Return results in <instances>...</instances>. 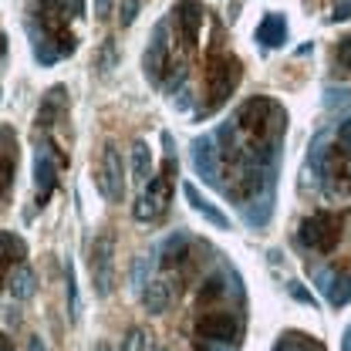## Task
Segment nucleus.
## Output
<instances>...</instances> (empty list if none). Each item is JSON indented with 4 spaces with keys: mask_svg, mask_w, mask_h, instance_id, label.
Returning a JSON list of instances; mask_svg holds the SVG:
<instances>
[{
    "mask_svg": "<svg viewBox=\"0 0 351 351\" xmlns=\"http://www.w3.org/2000/svg\"><path fill=\"white\" fill-rule=\"evenodd\" d=\"M240 61L233 58V54H210V64H206V105L199 108V119H206V115H213L217 108L226 105V98L233 95V88L240 85Z\"/></svg>",
    "mask_w": 351,
    "mask_h": 351,
    "instance_id": "3",
    "label": "nucleus"
},
{
    "mask_svg": "<svg viewBox=\"0 0 351 351\" xmlns=\"http://www.w3.org/2000/svg\"><path fill=\"white\" fill-rule=\"evenodd\" d=\"M335 145L345 149V152H351V115H345V119L338 122V129H335Z\"/></svg>",
    "mask_w": 351,
    "mask_h": 351,
    "instance_id": "28",
    "label": "nucleus"
},
{
    "mask_svg": "<svg viewBox=\"0 0 351 351\" xmlns=\"http://www.w3.org/2000/svg\"><path fill=\"white\" fill-rule=\"evenodd\" d=\"M68 166V159L58 152V145L51 142V138H44L41 145H38V152H34V189H38V206H47V199H51V193H54V186H58V173Z\"/></svg>",
    "mask_w": 351,
    "mask_h": 351,
    "instance_id": "6",
    "label": "nucleus"
},
{
    "mask_svg": "<svg viewBox=\"0 0 351 351\" xmlns=\"http://www.w3.org/2000/svg\"><path fill=\"white\" fill-rule=\"evenodd\" d=\"M112 3H115V0H95V17H98V21H108V17H112Z\"/></svg>",
    "mask_w": 351,
    "mask_h": 351,
    "instance_id": "33",
    "label": "nucleus"
},
{
    "mask_svg": "<svg viewBox=\"0 0 351 351\" xmlns=\"http://www.w3.org/2000/svg\"><path fill=\"white\" fill-rule=\"evenodd\" d=\"M162 142H166V166H162V173L159 176H149L142 196H138L135 206H132V217L138 219V223H152V219H159L162 213H166V206H169V196H173V179H176L173 135L166 132Z\"/></svg>",
    "mask_w": 351,
    "mask_h": 351,
    "instance_id": "2",
    "label": "nucleus"
},
{
    "mask_svg": "<svg viewBox=\"0 0 351 351\" xmlns=\"http://www.w3.org/2000/svg\"><path fill=\"white\" fill-rule=\"evenodd\" d=\"M307 348H311V345L304 341V335H284L274 351H307Z\"/></svg>",
    "mask_w": 351,
    "mask_h": 351,
    "instance_id": "29",
    "label": "nucleus"
},
{
    "mask_svg": "<svg viewBox=\"0 0 351 351\" xmlns=\"http://www.w3.org/2000/svg\"><path fill=\"white\" fill-rule=\"evenodd\" d=\"M98 193L108 199V203H122L125 196V162H122V152L115 145H105L101 152V173H98Z\"/></svg>",
    "mask_w": 351,
    "mask_h": 351,
    "instance_id": "8",
    "label": "nucleus"
},
{
    "mask_svg": "<svg viewBox=\"0 0 351 351\" xmlns=\"http://www.w3.org/2000/svg\"><path fill=\"white\" fill-rule=\"evenodd\" d=\"M138 10H142V0H122V7H119V21H122V27H132V24H135Z\"/></svg>",
    "mask_w": 351,
    "mask_h": 351,
    "instance_id": "26",
    "label": "nucleus"
},
{
    "mask_svg": "<svg viewBox=\"0 0 351 351\" xmlns=\"http://www.w3.org/2000/svg\"><path fill=\"white\" fill-rule=\"evenodd\" d=\"M64 280H68V317L78 321L82 304H78V284H75V267H71V261L64 263Z\"/></svg>",
    "mask_w": 351,
    "mask_h": 351,
    "instance_id": "24",
    "label": "nucleus"
},
{
    "mask_svg": "<svg viewBox=\"0 0 351 351\" xmlns=\"http://www.w3.org/2000/svg\"><path fill=\"white\" fill-rule=\"evenodd\" d=\"M3 54H7V38L0 34V58H3Z\"/></svg>",
    "mask_w": 351,
    "mask_h": 351,
    "instance_id": "36",
    "label": "nucleus"
},
{
    "mask_svg": "<svg viewBox=\"0 0 351 351\" xmlns=\"http://www.w3.org/2000/svg\"><path fill=\"white\" fill-rule=\"evenodd\" d=\"M182 196H186V203H189L199 217L206 219V223H213L217 230H230V217H226L223 210H217L210 199H203V196H199V189H196L193 182H182Z\"/></svg>",
    "mask_w": 351,
    "mask_h": 351,
    "instance_id": "16",
    "label": "nucleus"
},
{
    "mask_svg": "<svg viewBox=\"0 0 351 351\" xmlns=\"http://www.w3.org/2000/svg\"><path fill=\"white\" fill-rule=\"evenodd\" d=\"M348 17H351V0H338V3H335V14H331L328 21L338 24V21H348Z\"/></svg>",
    "mask_w": 351,
    "mask_h": 351,
    "instance_id": "32",
    "label": "nucleus"
},
{
    "mask_svg": "<svg viewBox=\"0 0 351 351\" xmlns=\"http://www.w3.org/2000/svg\"><path fill=\"white\" fill-rule=\"evenodd\" d=\"M338 240H341V213L321 210V213L307 217L298 230V243L304 250H317V254H331L338 247Z\"/></svg>",
    "mask_w": 351,
    "mask_h": 351,
    "instance_id": "4",
    "label": "nucleus"
},
{
    "mask_svg": "<svg viewBox=\"0 0 351 351\" xmlns=\"http://www.w3.org/2000/svg\"><path fill=\"white\" fill-rule=\"evenodd\" d=\"M7 291H10L14 301H31V298L38 294V277H34V270H31L27 263H17V267L10 270Z\"/></svg>",
    "mask_w": 351,
    "mask_h": 351,
    "instance_id": "17",
    "label": "nucleus"
},
{
    "mask_svg": "<svg viewBox=\"0 0 351 351\" xmlns=\"http://www.w3.org/2000/svg\"><path fill=\"white\" fill-rule=\"evenodd\" d=\"M24 257H27V243L14 233H0V274L14 263H24Z\"/></svg>",
    "mask_w": 351,
    "mask_h": 351,
    "instance_id": "19",
    "label": "nucleus"
},
{
    "mask_svg": "<svg viewBox=\"0 0 351 351\" xmlns=\"http://www.w3.org/2000/svg\"><path fill=\"white\" fill-rule=\"evenodd\" d=\"M95 351H112V348H108V345H98V348H95Z\"/></svg>",
    "mask_w": 351,
    "mask_h": 351,
    "instance_id": "37",
    "label": "nucleus"
},
{
    "mask_svg": "<svg viewBox=\"0 0 351 351\" xmlns=\"http://www.w3.org/2000/svg\"><path fill=\"white\" fill-rule=\"evenodd\" d=\"M119 351H145V331H142V328H132L129 335L122 338Z\"/></svg>",
    "mask_w": 351,
    "mask_h": 351,
    "instance_id": "27",
    "label": "nucleus"
},
{
    "mask_svg": "<svg viewBox=\"0 0 351 351\" xmlns=\"http://www.w3.org/2000/svg\"><path fill=\"white\" fill-rule=\"evenodd\" d=\"M237 129L257 142H284V132H287V112L274 101V98H247L237 115H233Z\"/></svg>",
    "mask_w": 351,
    "mask_h": 351,
    "instance_id": "1",
    "label": "nucleus"
},
{
    "mask_svg": "<svg viewBox=\"0 0 351 351\" xmlns=\"http://www.w3.org/2000/svg\"><path fill=\"white\" fill-rule=\"evenodd\" d=\"M196 335L206 338L210 345H230L240 338V317L230 311H206L196 321Z\"/></svg>",
    "mask_w": 351,
    "mask_h": 351,
    "instance_id": "9",
    "label": "nucleus"
},
{
    "mask_svg": "<svg viewBox=\"0 0 351 351\" xmlns=\"http://www.w3.org/2000/svg\"><path fill=\"white\" fill-rule=\"evenodd\" d=\"M193 169L196 176H203V182L219 186V149L213 135H199L193 142Z\"/></svg>",
    "mask_w": 351,
    "mask_h": 351,
    "instance_id": "10",
    "label": "nucleus"
},
{
    "mask_svg": "<svg viewBox=\"0 0 351 351\" xmlns=\"http://www.w3.org/2000/svg\"><path fill=\"white\" fill-rule=\"evenodd\" d=\"M91 287L98 298H108L115 291V233H98L91 240Z\"/></svg>",
    "mask_w": 351,
    "mask_h": 351,
    "instance_id": "5",
    "label": "nucleus"
},
{
    "mask_svg": "<svg viewBox=\"0 0 351 351\" xmlns=\"http://www.w3.org/2000/svg\"><path fill=\"white\" fill-rule=\"evenodd\" d=\"M189 247H193V237L186 233V230H176V233H169L159 247H156V257H162L159 261V267H179V263L189 261Z\"/></svg>",
    "mask_w": 351,
    "mask_h": 351,
    "instance_id": "13",
    "label": "nucleus"
},
{
    "mask_svg": "<svg viewBox=\"0 0 351 351\" xmlns=\"http://www.w3.org/2000/svg\"><path fill=\"white\" fill-rule=\"evenodd\" d=\"M95 68L101 71V75H108V71H115L119 68V47L112 38H105L101 41V51H98V58H95Z\"/></svg>",
    "mask_w": 351,
    "mask_h": 351,
    "instance_id": "22",
    "label": "nucleus"
},
{
    "mask_svg": "<svg viewBox=\"0 0 351 351\" xmlns=\"http://www.w3.org/2000/svg\"><path fill=\"white\" fill-rule=\"evenodd\" d=\"M196 351H206V345H196Z\"/></svg>",
    "mask_w": 351,
    "mask_h": 351,
    "instance_id": "38",
    "label": "nucleus"
},
{
    "mask_svg": "<svg viewBox=\"0 0 351 351\" xmlns=\"http://www.w3.org/2000/svg\"><path fill=\"white\" fill-rule=\"evenodd\" d=\"M335 61H338L345 71H351V38H341V41H338V47H335Z\"/></svg>",
    "mask_w": 351,
    "mask_h": 351,
    "instance_id": "30",
    "label": "nucleus"
},
{
    "mask_svg": "<svg viewBox=\"0 0 351 351\" xmlns=\"http://www.w3.org/2000/svg\"><path fill=\"white\" fill-rule=\"evenodd\" d=\"M254 38L261 47H284L287 44V17L284 14H263V21L257 24V31H254Z\"/></svg>",
    "mask_w": 351,
    "mask_h": 351,
    "instance_id": "15",
    "label": "nucleus"
},
{
    "mask_svg": "<svg viewBox=\"0 0 351 351\" xmlns=\"http://www.w3.org/2000/svg\"><path fill=\"white\" fill-rule=\"evenodd\" d=\"M166 34H169V21H159L156 31H152V38H149L145 54H142V71H145V78L152 85H162L166 82V71L173 64L169 61V41H166Z\"/></svg>",
    "mask_w": 351,
    "mask_h": 351,
    "instance_id": "7",
    "label": "nucleus"
},
{
    "mask_svg": "<svg viewBox=\"0 0 351 351\" xmlns=\"http://www.w3.org/2000/svg\"><path fill=\"white\" fill-rule=\"evenodd\" d=\"M132 176L138 182H149V176H152V152H149V142H142V138L132 145Z\"/></svg>",
    "mask_w": 351,
    "mask_h": 351,
    "instance_id": "21",
    "label": "nucleus"
},
{
    "mask_svg": "<svg viewBox=\"0 0 351 351\" xmlns=\"http://www.w3.org/2000/svg\"><path fill=\"white\" fill-rule=\"evenodd\" d=\"M226 280H230V274H210L206 280H203V287H199V307H213L230 291L226 287Z\"/></svg>",
    "mask_w": 351,
    "mask_h": 351,
    "instance_id": "20",
    "label": "nucleus"
},
{
    "mask_svg": "<svg viewBox=\"0 0 351 351\" xmlns=\"http://www.w3.org/2000/svg\"><path fill=\"white\" fill-rule=\"evenodd\" d=\"M173 17H176V24H179L182 44L193 47L196 38H199V31H203V21H206L203 3H199V0H179V3L173 7Z\"/></svg>",
    "mask_w": 351,
    "mask_h": 351,
    "instance_id": "11",
    "label": "nucleus"
},
{
    "mask_svg": "<svg viewBox=\"0 0 351 351\" xmlns=\"http://www.w3.org/2000/svg\"><path fill=\"white\" fill-rule=\"evenodd\" d=\"M314 280H317V287L324 291V298H328L331 307H345L351 301V280L345 274H338V270H331V267H321V270L314 274Z\"/></svg>",
    "mask_w": 351,
    "mask_h": 351,
    "instance_id": "12",
    "label": "nucleus"
},
{
    "mask_svg": "<svg viewBox=\"0 0 351 351\" xmlns=\"http://www.w3.org/2000/svg\"><path fill=\"white\" fill-rule=\"evenodd\" d=\"M287 291H291V298H294V301H301V304H311V307L317 304V301H314V294L301 287V280H291V284H287Z\"/></svg>",
    "mask_w": 351,
    "mask_h": 351,
    "instance_id": "31",
    "label": "nucleus"
},
{
    "mask_svg": "<svg viewBox=\"0 0 351 351\" xmlns=\"http://www.w3.org/2000/svg\"><path fill=\"white\" fill-rule=\"evenodd\" d=\"M348 101H351V91L345 85L341 88H335V85L324 88V108H338V105H348Z\"/></svg>",
    "mask_w": 351,
    "mask_h": 351,
    "instance_id": "25",
    "label": "nucleus"
},
{
    "mask_svg": "<svg viewBox=\"0 0 351 351\" xmlns=\"http://www.w3.org/2000/svg\"><path fill=\"white\" fill-rule=\"evenodd\" d=\"M0 351H14V341H10L3 331H0Z\"/></svg>",
    "mask_w": 351,
    "mask_h": 351,
    "instance_id": "35",
    "label": "nucleus"
},
{
    "mask_svg": "<svg viewBox=\"0 0 351 351\" xmlns=\"http://www.w3.org/2000/svg\"><path fill=\"white\" fill-rule=\"evenodd\" d=\"M27 351H47V348H44V341H41V338H38V335H34V338H31V341H27Z\"/></svg>",
    "mask_w": 351,
    "mask_h": 351,
    "instance_id": "34",
    "label": "nucleus"
},
{
    "mask_svg": "<svg viewBox=\"0 0 351 351\" xmlns=\"http://www.w3.org/2000/svg\"><path fill=\"white\" fill-rule=\"evenodd\" d=\"M152 254H142L138 261H135V267H132V287L142 294L145 291V284H149V274H152V267H156V261H149Z\"/></svg>",
    "mask_w": 351,
    "mask_h": 351,
    "instance_id": "23",
    "label": "nucleus"
},
{
    "mask_svg": "<svg viewBox=\"0 0 351 351\" xmlns=\"http://www.w3.org/2000/svg\"><path fill=\"white\" fill-rule=\"evenodd\" d=\"M64 112H68V88L64 85H51L47 91H44L41 108H38V125H41V129H51Z\"/></svg>",
    "mask_w": 351,
    "mask_h": 351,
    "instance_id": "14",
    "label": "nucleus"
},
{
    "mask_svg": "<svg viewBox=\"0 0 351 351\" xmlns=\"http://www.w3.org/2000/svg\"><path fill=\"white\" fill-rule=\"evenodd\" d=\"M169 298H173V291H169L166 280H149L145 291H142V307H145L149 314H162V311L169 307Z\"/></svg>",
    "mask_w": 351,
    "mask_h": 351,
    "instance_id": "18",
    "label": "nucleus"
}]
</instances>
